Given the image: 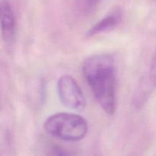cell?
I'll use <instances>...</instances> for the list:
<instances>
[{"instance_id": "52a82bcc", "label": "cell", "mask_w": 156, "mask_h": 156, "mask_svg": "<svg viewBox=\"0 0 156 156\" xmlns=\"http://www.w3.org/2000/svg\"><path fill=\"white\" fill-rule=\"evenodd\" d=\"M148 79L151 85L153 86L154 88H156V50L153 55L152 61H151L150 69H149V75L147 76Z\"/></svg>"}, {"instance_id": "ba28073f", "label": "cell", "mask_w": 156, "mask_h": 156, "mask_svg": "<svg viewBox=\"0 0 156 156\" xmlns=\"http://www.w3.org/2000/svg\"><path fill=\"white\" fill-rule=\"evenodd\" d=\"M98 4V0H86L85 3V9L87 12H91L95 9Z\"/></svg>"}, {"instance_id": "8992f818", "label": "cell", "mask_w": 156, "mask_h": 156, "mask_svg": "<svg viewBox=\"0 0 156 156\" xmlns=\"http://www.w3.org/2000/svg\"><path fill=\"white\" fill-rule=\"evenodd\" d=\"M47 156H75V154L69 148L62 145L55 144L50 146L48 149Z\"/></svg>"}, {"instance_id": "277c9868", "label": "cell", "mask_w": 156, "mask_h": 156, "mask_svg": "<svg viewBox=\"0 0 156 156\" xmlns=\"http://www.w3.org/2000/svg\"><path fill=\"white\" fill-rule=\"evenodd\" d=\"M0 31L4 42H13L16 32V21L9 0H0Z\"/></svg>"}, {"instance_id": "6da1fadb", "label": "cell", "mask_w": 156, "mask_h": 156, "mask_svg": "<svg viewBox=\"0 0 156 156\" xmlns=\"http://www.w3.org/2000/svg\"><path fill=\"white\" fill-rule=\"evenodd\" d=\"M82 73L97 101L108 115L117 110V67L110 54H95L87 58Z\"/></svg>"}, {"instance_id": "3957f363", "label": "cell", "mask_w": 156, "mask_h": 156, "mask_svg": "<svg viewBox=\"0 0 156 156\" xmlns=\"http://www.w3.org/2000/svg\"><path fill=\"white\" fill-rule=\"evenodd\" d=\"M57 92L62 105L75 111H83L86 106L85 95L74 78L65 75L57 82Z\"/></svg>"}, {"instance_id": "5b68a950", "label": "cell", "mask_w": 156, "mask_h": 156, "mask_svg": "<svg viewBox=\"0 0 156 156\" xmlns=\"http://www.w3.org/2000/svg\"><path fill=\"white\" fill-rule=\"evenodd\" d=\"M120 20H121V14L120 12H112L98 21L94 25H93V27L87 32L86 37H91L94 35L99 34L102 32L112 29L120 23Z\"/></svg>"}, {"instance_id": "7a4b0ae2", "label": "cell", "mask_w": 156, "mask_h": 156, "mask_svg": "<svg viewBox=\"0 0 156 156\" xmlns=\"http://www.w3.org/2000/svg\"><path fill=\"white\" fill-rule=\"evenodd\" d=\"M44 129L50 136L66 142H77L85 138L88 123L84 117L71 113H58L49 117Z\"/></svg>"}]
</instances>
